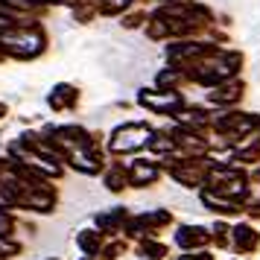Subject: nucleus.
Masks as SVG:
<instances>
[{
	"instance_id": "1",
	"label": "nucleus",
	"mask_w": 260,
	"mask_h": 260,
	"mask_svg": "<svg viewBox=\"0 0 260 260\" xmlns=\"http://www.w3.org/2000/svg\"><path fill=\"white\" fill-rule=\"evenodd\" d=\"M0 47L9 56H18V59H32L44 50V36L38 29H15L12 36L0 38Z\"/></svg>"
},
{
	"instance_id": "2",
	"label": "nucleus",
	"mask_w": 260,
	"mask_h": 260,
	"mask_svg": "<svg viewBox=\"0 0 260 260\" xmlns=\"http://www.w3.org/2000/svg\"><path fill=\"white\" fill-rule=\"evenodd\" d=\"M149 138H152L149 126H143V123L132 126L129 123V126L114 129L111 141H108V149H111V152H132V149H141L143 143H149Z\"/></svg>"
},
{
	"instance_id": "3",
	"label": "nucleus",
	"mask_w": 260,
	"mask_h": 260,
	"mask_svg": "<svg viewBox=\"0 0 260 260\" xmlns=\"http://www.w3.org/2000/svg\"><path fill=\"white\" fill-rule=\"evenodd\" d=\"M141 103L143 106H149V108H155V111H164V114H173V111H178V106H181V96L178 94H149V91H143L141 94Z\"/></svg>"
},
{
	"instance_id": "4",
	"label": "nucleus",
	"mask_w": 260,
	"mask_h": 260,
	"mask_svg": "<svg viewBox=\"0 0 260 260\" xmlns=\"http://www.w3.org/2000/svg\"><path fill=\"white\" fill-rule=\"evenodd\" d=\"M211 237H208V231L205 228H193V225H187V228H181L176 234V243L181 248H196V246H205Z\"/></svg>"
},
{
	"instance_id": "5",
	"label": "nucleus",
	"mask_w": 260,
	"mask_h": 260,
	"mask_svg": "<svg viewBox=\"0 0 260 260\" xmlns=\"http://www.w3.org/2000/svg\"><path fill=\"white\" fill-rule=\"evenodd\" d=\"M132 176V184H138V187H143V184H149V181H155L158 178V167L149 164V161H135L129 170Z\"/></svg>"
},
{
	"instance_id": "6",
	"label": "nucleus",
	"mask_w": 260,
	"mask_h": 260,
	"mask_svg": "<svg viewBox=\"0 0 260 260\" xmlns=\"http://www.w3.org/2000/svg\"><path fill=\"white\" fill-rule=\"evenodd\" d=\"M71 164L76 167V170H82V173H96V170H100V158H96V152L76 149V152H71Z\"/></svg>"
},
{
	"instance_id": "7",
	"label": "nucleus",
	"mask_w": 260,
	"mask_h": 260,
	"mask_svg": "<svg viewBox=\"0 0 260 260\" xmlns=\"http://www.w3.org/2000/svg\"><path fill=\"white\" fill-rule=\"evenodd\" d=\"M234 243H237L240 251H251V248H257L260 237H257L254 228H248V225H237L234 228Z\"/></svg>"
},
{
	"instance_id": "8",
	"label": "nucleus",
	"mask_w": 260,
	"mask_h": 260,
	"mask_svg": "<svg viewBox=\"0 0 260 260\" xmlns=\"http://www.w3.org/2000/svg\"><path fill=\"white\" fill-rule=\"evenodd\" d=\"M73 103H76V91H73L71 85H59L56 91H53V96H50V106L53 108H71Z\"/></svg>"
},
{
	"instance_id": "9",
	"label": "nucleus",
	"mask_w": 260,
	"mask_h": 260,
	"mask_svg": "<svg viewBox=\"0 0 260 260\" xmlns=\"http://www.w3.org/2000/svg\"><path fill=\"white\" fill-rule=\"evenodd\" d=\"M240 96H243V85H228V88L213 91L211 100H213V103H237Z\"/></svg>"
},
{
	"instance_id": "10",
	"label": "nucleus",
	"mask_w": 260,
	"mask_h": 260,
	"mask_svg": "<svg viewBox=\"0 0 260 260\" xmlns=\"http://www.w3.org/2000/svg\"><path fill=\"white\" fill-rule=\"evenodd\" d=\"M149 143H152L155 152H164V155H167V152H173V149L178 146V143L173 141L170 135H152V141H149Z\"/></svg>"
},
{
	"instance_id": "11",
	"label": "nucleus",
	"mask_w": 260,
	"mask_h": 260,
	"mask_svg": "<svg viewBox=\"0 0 260 260\" xmlns=\"http://www.w3.org/2000/svg\"><path fill=\"white\" fill-rule=\"evenodd\" d=\"M123 219H126V211H123V208H117V211L103 213V216H100V228H111V231H114Z\"/></svg>"
},
{
	"instance_id": "12",
	"label": "nucleus",
	"mask_w": 260,
	"mask_h": 260,
	"mask_svg": "<svg viewBox=\"0 0 260 260\" xmlns=\"http://www.w3.org/2000/svg\"><path fill=\"white\" fill-rule=\"evenodd\" d=\"M106 187L108 190H123V187H126V170L114 167V170L106 176Z\"/></svg>"
},
{
	"instance_id": "13",
	"label": "nucleus",
	"mask_w": 260,
	"mask_h": 260,
	"mask_svg": "<svg viewBox=\"0 0 260 260\" xmlns=\"http://www.w3.org/2000/svg\"><path fill=\"white\" fill-rule=\"evenodd\" d=\"M79 246H82L88 254L100 251V234H96V231H82V234H79Z\"/></svg>"
},
{
	"instance_id": "14",
	"label": "nucleus",
	"mask_w": 260,
	"mask_h": 260,
	"mask_svg": "<svg viewBox=\"0 0 260 260\" xmlns=\"http://www.w3.org/2000/svg\"><path fill=\"white\" fill-rule=\"evenodd\" d=\"M181 82V71H164L158 73V88H164V91H170L173 85Z\"/></svg>"
},
{
	"instance_id": "15",
	"label": "nucleus",
	"mask_w": 260,
	"mask_h": 260,
	"mask_svg": "<svg viewBox=\"0 0 260 260\" xmlns=\"http://www.w3.org/2000/svg\"><path fill=\"white\" fill-rule=\"evenodd\" d=\"M143 251H146L149 257H158V260L167 254V248L161 246V243H152V240H146V243H143Z\"/></svg>"
},
{
	"instance_id": "16",
	"label": "nucleus",
	"mask_w": 260,
	"mask_h": 260,
	"mask_svg": "<svg viewBox=\"0 0 260 260\" xmlns=\"http://www.w3.org/2000/svg\"><path fill=\"white\" fill-rule=\"evenodd\" d=\"M178 260H213L211 254H205V251H202V254H184V257H178Z\"/></svg>"
},
{
	"instance_id": "17",
	"label": "nucleus",
	"mask_w": 260,
	"mask_h": 260,
	"mask_svg": "<svg viewBox=\"0 0 260 260\" xmlns=\"http://www.w3.org/2000/svg\"><path fill=\"white\" fill-rule=\"evenodd\" d=\"M0 117H3V106H0Z\"/></svg>"
}]
</instances>
